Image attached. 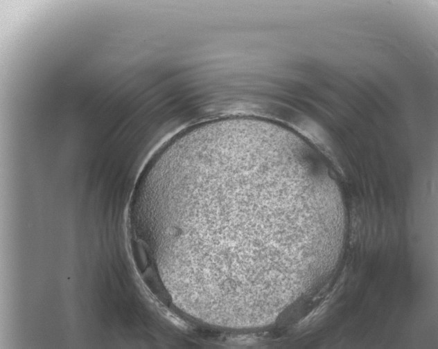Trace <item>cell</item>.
Instances as JSON below:
<instances>
[{"mask_svg": "<svg viewBox=\"0 0 438 349\" xmlns=\"http://www.w3.org/2000/svg\"><path fill=\"white\" fill-rule=\"evenodd\" d=\"M301 215L292 159L259 138L222 134L162 156L147 234L171 285L234 303L251 296L256 264L290 242Z\"/></svg>", "mask_w": 438, "mask_h": 349, "instance_id": "obj_1", "label": "cell"}]
</instances>
